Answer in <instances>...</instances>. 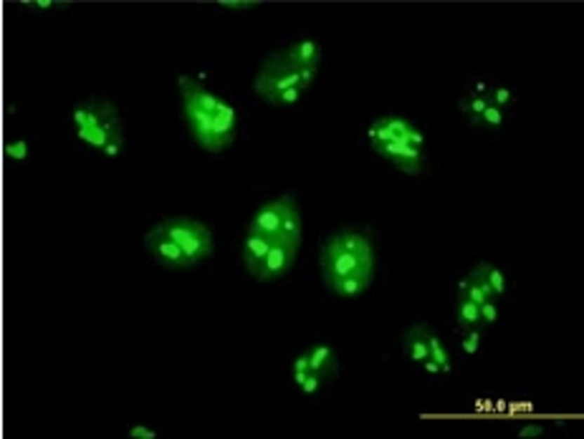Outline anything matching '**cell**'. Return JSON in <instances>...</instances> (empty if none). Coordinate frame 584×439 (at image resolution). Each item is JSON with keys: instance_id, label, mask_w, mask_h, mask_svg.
<instances>
[{"instance_id": "277c9868", "label": "cell", "mask_w": 584, "mask_h": 439, "mask_svg": "<svg viewBox=\"0 0 584 439\" xmlns=\"http://www.w3.org/2000/svg\"><path fill=\"white\" fill-rule=\"evenodd\" d=\"M159 227L167 232V238H172L182 248V252L195 265L205 263V260L213 257V250H215L213 232L203 222H197L192 217H167L159 222Z\"/></svg>"}, {"instance_id": "4316f807", "label": "cell", "mask_w": 584, "mask_h": 439, "mask_svg": "<svg viewBox=\"0 0 584 439\" xmlns=\"http://www.w3.org/2000/svg\"><path fill=\"white\" fill-rule=\"evenodd\" d=\"M321 384H324V377L317 374V371H309V377H306V381L301 384L299 389L304 396H317L319 391H321Z\"/></svg>"}, {"instance_id": "5bb4252c", "label": "cell", "mask_w": 584, "mask_h": 439, "mask_svg": "<svg viewBox=\"0 0 584 439\" xmlns=\"http://www.w3.org/2000/svg\"><path fill=\"white\" fill-rule=\"evenodd\" d=\"M273 243H288V245H296V248H299V243H301V212H299V205H296L293 197L288 200V205H286L284 222H281V232Z\"/></svg>"}, {"instance_id": "ba28073f", "label": "cell", "mask_w": 584, "mask_h": 439, "mask_svg": "<svg viewBox=\"0 0 584 439\" xmlns=\"http://www.w3.org/2000/svg\"><path fill=\"white\" fill-rule=\"evenodd\" d=\"M288 200H291V195H284V197H276V200H268L266 205H260L253 212V217H251V222H248V230L260 232V235L276 240L281 232V222H284V212Z\"/></svg>"}, {"instance_id": "83f0119b", "label": "cell", "mask_w": 584, "mask_h": 439, "mask_svg": "<svg viewBox=\"0 0 584 439\" xmlns=\"http://www.w3.org/2000/svg\"><path fill=\"white\" fill-rule=\"evenodd\" d=\"M121 149H124V132L119 129V132H117L114 137L109 139V144L102 149V154H104L107 159H117V157L121 154Z\"/></svg>"}, {"instance_id": "f1b7e54d", "label": "cell", "mask_w": 584, "mask_h": 439, "mask_svg": "<svg viewBox=\"0 0 584 439\" xmlns=\"http://www.w3.org/2000/svg\"><path fill=\"white\" fill-rule=\"evenodd\" d=\"M89 101H81V104H77V107L71 109V121H74V126L77 129H81V126H86V121H89Z\"/></svg>"}, {"instance_id": "44dd1931", "label": "cell", "mask_w": 584, "mask_h": 439, "mask_svg": "<svg viewBox=\"0 0 584 439\" xmlns=\"http://www.w3.org/2000/svg\"><path fill=\"white\" fill-rule=\"evenodd\" d=\"M503 124H506V112H501V109L493 107V104H489V107L483 109V114L476 119V126L489 129V132H501Z\"/></svg>"}, {"instance_id": "4dcf8cb0", "label": "cell", "mask_w": 584, "mask_h": 439, "mask_svg": "<svg viewBox=\"0 0 584 439\" xmlns=\"http://www.w3.org/2000/svg\"><path fill=\"white\" fill-rule=\"evenodd\" d=\"M491 86H493V83H491L489 79H473V81H470V91H468V94L470 96H486V99H489Z\"/></svg>"}, {"instance_id": "52a82bcc", "label": "cell", "mask_w": 584, "mask_h": 439, "mask_svg": "<svg viewBox=\"0 0 584 439\" xmlns=\"http://www.w3.org/2000/svg\"><path fill=\"white\" fill-rule=\"evenodd\" d=\"M296 245H288V243H273V248L268 250L266 260H263V268H260L258 278L255 281L258 283H276V281H284L288 273H291L293 263H296Z\"/></svg>"}, {"instance_id": "8fae6325", "label": "cell", "mask_w": 584, "mask_h": 439, "mask_svg": "<svg viewBox=\"0 0 584 439\" xmlns=\"http://www.w3.org/2000/svg\"><path fill=\"white\" fill-rule=\"evenodd\" d=\"M119 129H121V119L117 116V119H107V121H99V124L81 126V129L74 132V137H77L84 147H89V149L102 154V149L109 144V139L114 137Z\"/></svg>"}, {"instance_id": "7c38bea8", "label": "cell", "mask_w": 584, "mask_h": 439, "mask_svg": "<svg viewBox=\"0 0 584 439\" xmlns=\"http://www.w3.org/2000/svg\"><path fill=\"white\" fill-rule=\"evenodd\" d=\"M427 323H415V326H410L405 333H402V351H405L407 361L415 366H420L425 358H430V353H427V341H425V333H427Z\"/></svg>"}, {"instance_id": "d6a6232c", "label": "cell", "mask_w": 584, "mask_h": 439, "mask_svg": "<svg viewBox=\"0 0 584 439\" xmlns=\"http://www.w3.org/2000/svg\"><path fill=\"white\" fill-rule=\"evenodd\" d=\"M31 8H36V11H58V8H69V3H56V0H33Z\"/></svg>"}, {"instance_id": "d590c367", "label": "cell", "mask_w": 584, "mask_h": 439, "mask_svg": "<svg viewBox=\"0 0 584 439\" xmlns=\"http://www.w3.org/2000/svg\"><path fill=\"white\" fill-rule=\"evenodd\" d=\"M291 371H309V353L301 351L299 356L291 361Z\"/></svg>"}, {"instance_id": "603a6c76", "label": "cell", "mask_w": 584, "mask_h": 439, "mask_svg": "<svg viewBox=\"0 0 584 439\" xmlns=\"http://www.w3.org/2000/svg\"><path fill=\"white\" fill-rule=\"evenodd\" d=\"M301 96H304V91L301 88H286V91H279V94L268 96V99H263L268 104V107H293V104H299Z\"/></svg>"}, {"instance_id": "484cf974", "label": "cell", "mask_w": 584, "mask_h": 439, "mask_svg": "<svg viewBox=\"0 0 584 439\" xmlns=\"http://www.w3.org/2000/svg\"><path fill=\"white\" fill-rule=\"evenodd\" d=\"M481 326L489 328V326H496V320H498V301L496 298H489L486 303H481Z\"/></svg>"}, {"instance_id": "f546056e", "label": "cell", "mask_w": 584, "mask_h": 439, "mask_svg": "<svg viewBox=\"0 0 584 439\" xmlns=\"http://www.w3.org/2000/svg\"><path fill=\"white\" fill-rule=\"evenodd\" d=\"M127 434L132 439H157V429L147 427V424H134V427L127 429Z\"/></svg>"}, {"instance_id": "d6986e66", "label": "cell", "mask_w": 584, "mask_h": 439, "mask_svg": "<svg viewBox=\"0 0 584 439\" xmlns=\"http://www.w3.org/2000/svg\"><path fill=\"white\" fill-rule=\"evenodd\" d=\"M425 341H427V353H430V358L432 361H438L440 369H443V374H448V371L453 369V364H451V353H448V349H445L443 339H440L438 333H432L430 328H427Z\"/></svg>"}, {"instance_id": "836d02e7", "label": "cell", "mask_w": 584, "mask_h": 439, "mask_svg": "<svg viewBox=\"0 0 584 439\" xmlns=\"http://www.w3.org/2000/svg\"><path fill=\"white\" fill-rule=\"evenodd\" d=\"M544 434V427L541 424H526V427L519 429V437L521 439H529V437H541Z\"/></svg>"}, {"instance_id": "9a60e30c", "label": "cell", "mask_w": 584, "mask_h": 439, "mask_svg": "<svg viewBox=\"0 0 584 439\" xmlns=\"http://www.w3.org/2000/svg\"><path fill=\"white\" fill-rule=\"evenodd\" d=\"M306 353H309V371H317L321 377L337 371V353H334V349H331L329 344H324V341L309 346Z\"/></svg>"}, {"instance_id": "2e32d148", "label": "cell", "mask_w": 584, "mask_h": 439, "mask_svg": "<svg viewBox=\"0 0 584 439\" xmlns=\"http://www.w3.org/2000/svg\"><path fill=\"white\" fill-rule=\"evenodd\" d=\"M456 326L458 331H470V328H483L481 326V308L476 303L465 298L463 293L456 295Z\"/></svg>"}, {"instance_id": "30bf717a", "label": "cell", "mask_w": 584, "mask_h": 439, "mask_svg": "<svg viewBox=\"0 0 584 439\" xmlns=\"http://www.w3.org/2000/svg\"><path fill=\"white\" fill-rule=\"evenodd\" d=\"M273 248V240L260 235V232H251L248 230L246 240H243V265H246L248 276L258 278L260 268H263V260H266L268 250Z\"/></svg>"}, {"instance_id": "5b68a950", "label": "cell", "mask_w": 584, "mask_h": 439, "mask_svg": "<svg viewBox=\"0 0 584 439\" xmlns=\"http://www.w3.org/2000/svg\"><path fill=\"white\" fill-rule=\"evenodd\" d=\"M145 248H147V252L152 255L154 263L162 265V268H167V270H187L195 265L190 257L185 255L182 248H180L175 240L167 238V232L159 225H154L152 230L145 235Z\"/></svg>"}, {"instance_id": "cb8c5ba5", "label": "cell", "mask_w": 584, "mask_h": 439, "mask_svg": "<svg viewBox=\"0 0 584 439\" xmlns=\"http://www.w3.org/2000/svg\"><path fill=\"white\" fill-rule=\"evenodd\" d=\"M6 157L15 164L26 162L31 157V144L26 139H11V142H6Z\"/></svg>"}, {"instance_id": "7a4b0ae2", "label": "cell", "mask_w": 584, "mask_h": 439, "mask_svg": "<svg viewBox=\"0 0 584 439\" xmlns=\"http://www.w3.org/2000/svg\"><path fill=\"white\" fill-rule=\"evenodd\" d=\"M375 273V248L359 230H337L321 243V276L324 283L342 278H369Z\"/></svg>"}, {"instance_id": "e0dca14e", "label": "cell", "mask_w": 584, "mask_h": 439, "mask_svg": "<svg viewBox=\"0 0 584 439\" xmlns=\"http://www.w3.org/2000/svg\"><path fill=\"white\" fill-rule=\"evenodd\" d=\"M369 283H372L369 278H342V281L329 283L326 288H329L331 295H337L342 301H354L369 288Z\"/></svg>"}, {"instance_id": "4fadbf2b", "label": "cell", "mask_w": 584, "mask_h": 439, "mask_svg": "<svg viewBox=\"0 0 584 439\" xmlns=\"http://www.w3.org/2000/svg\"><path fill=\"white\" fill-rule=\"evenodd\" d=\"M468 278L470 281H483V283H489V288L493 290V295L496 298H501V295H506V290H508V278H506V273H503L501 268H496L493 263H476V268L470 270L468 273Z\"/></svg>"}, {"instance_id": "8992f818", "label": "cell", "mask_w": 584, "mask_h": 439, "mask_svg": "<svg viewBox=\"0 0 584 439\" xmlns=\"http://www.w3.org/2000/svg\"><path fill=\"white\" fill-rule=\"evenodd\" d=\"M372 149L405 175H420L423 164H425V151L420 147L407 144V142H387V144L372 147Z\"/></svg>"}, {"instance_id": "7402d4cb", "label": "cell", "mask_w": 584, "mask_h": 439, "mask_svg": "<svg viewBox=\"0 0 584 439\" xmlns=\"http://www.w3.org/2000/svg\"><path fill=\"white\" fill-rule=\"evenodd\" d=\"M516 91L514 88L503 86V83H493L491 86V94H489V104H493V107H498L501 112H506V109H514L516 107Z\"/></svg>"}, {"instance_id": "6da1fadb", "label": "cell", "mask_w": 584, "mask_h": 439, "mask_svg": "<svg viewBox=\"0 0 584 439\" xmlns=\"http://www.w3.org/2000/svg\"><path fill=\"white\" fill-rule=\"evenodd\" d=\"M178 86L192 142L210 154H220L223 149H228L235 142V129H238L235 109L190 76H180Z\"/></svg>"}, {"instance_id": "ac0fdd59", "label": "cell", "mask_w": 584, "mask_h": 439, "mask_svg": "<svg viewBox=\"0 0 584 439\" xmlns=\"http://www.w3.org/2000/svg\"><path fill=\"white\" fill-rule=\"evenodd\" d=\"M458 293H463L465 298H470V301L476 303V306L486 303L489 298H496L493 290L489 288V283H483V281H470L468 276L458 281Z\"/></svg>"}, {"instance_id": "74e56055", "label": "cell", "mask_w": 584, "mask_h": 439, "mask_svg": "<svg viewBox=\"0 0 584 439\" xmlns=\"http://www.w3.org/2000/svg\"><path fill=\"white\" fill-rule=\"evenodd\" d=\"M506 409H511V412H531L533 404H508Z\"/></svg>"}, {"instance_id": "ffe728a7", "label": "cell", "mask_w": 584, "mask_h": 439, "mask_svg": "<svg viewBox=\"0 0 584 439\" xmlns=\"http://www.w3.org/2000/svg\"><path fill=\"white\" fill-rule=\"evenodd\" d=\"M489 107V99L486 96H470V94H465L463 99L458 101V109L463 112V116L468 119V124L470 126H476V119L483 114V109Z\"/></svg>"}, {"instance_id": "d4e9b609", "label": "cell", "mask_w": 584, "mask_h": 439, "mask_svg": "<svg viewBox=\"0 0 584 439\" xmlns=\"http://www.w3.org/2000/svg\"><path fill=\"white\" fill-rule=\"evenodd\" d=\"M481 341H483V328H470L463 331V341H460V351L465 356H476L481 351Z\"/></svg>"}, {"instance_id": "1f68e13d", "label": "cell", "mask_w": 584, "mask_h": 439, "mask_svg": "<svg viewBox=\"0 0 584 439\" xmlns=\"http://www.w3.org/2000/svg\"><path fill=\"white\" fill-rule=\"evenodd\" d=\"M218 6L228 8V11H253V8H258V3H253V0H223Z\"/></svg>"}, {"instance_id": "9c48e42d", "label": "cell", "mask_w": 584, "mask_h": 439, "mask_svg": "<svg viewBox=\"0 0 584 439\" xmlns=\"http://www.w3.org/2000/svg\"><path fill=\"white\" fill-rule=\"evenodd\" d=\"M284 58L296 69H317L321 66V43L317 38H299L284 50Z\"/></svg>"}, {"instance_id": "3957f363", "label": "cell", "mask_w": 584, "mask_h": 439, "mask_svg": "<svg viewBox=\"0 0 584 439\" xmlns=\"http://www.w3.org/2000/svg\"><path fill=\"white\" fill-rule=\"evenodd\" d=\"M317 69H296L284 58V50H279V53H271L263 61L258 76L253 79V94L263 101L268 96L279 94V91H286V88L309 91L317 81Z\"/></svg>"}, {"instance_id": "e575fe53", "label": "cell", "mask_w": 584, "mask_h": 439, "mask_svg": "<svg viewBox=\"0 0 584 439\" xmlns=\"http://www.w3.org/2000/svg\"><path fill=\"white\" fill-rule=\"evenodd\" d=\"M420 366H423V371H425L427 377H432V379L438 377V374H443V369H440V364H438V361H432V358H425V361H423V364H420Z\"/></svg>"}, {"instance_id": "8d00e7d4", "label": "cell", "mask_w": 584, "mask_h": 439, "mask_svg": "<svg viewBox=\"0 0 584 439\" xmlns=\"http://www.w3.org/2000/svg\"><path fill=\"white\" fill-rule=\"evenodd\" d=\"M306 377H309V371H291V379L296 386H301V384L306 381Z\"/></svg>"}]
</instances>
